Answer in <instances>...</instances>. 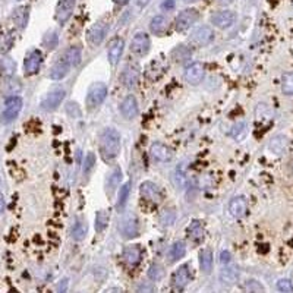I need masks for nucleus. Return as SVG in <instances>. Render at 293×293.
Segmentation results:
<instances>
[{
    "label": "nucleus",
    "instance_id": "obj_1",
    "mask_svg": "<svg viewBox=\"0 0 293 293\" xmlns=\"http://www.w3.org/2000/svg\"><path fill=\"white\" fill-rule=\"evenodd\" d=\"M120 153V134L113 129L107 128L103 131L100 137V154L104 161H112Z\"/></svg>",
    "mask_w": 293,
    "mask_h": 293
},
{
    "label": "nucleus",
    "instance_id": "obj_2",
    "mask_svg": "<svg viewBox=\"0 0 293 293\" xmlns=\"http://www.w3.org/2000/svg\"><path fill=\"white\" fill-rule=\"evenodd\" d=\"M107 97V87L103 82H96L90 87L88 93H87V107L90 110L98 107Z\"/></svg>",
    "mask_w": 293,
    "mask_h": 293
},
{
    "label": "nucleus",
    "instance_id": "obj_3",
    "mask_svg": "<svg viewBox=\"0 0 293 293\" xmlns=\"http://www.w3.org/2000/svg\"><path fill=\"white\" fill-rule=\"evenodd\" d=\"M22 98L18 96H12V97L6 98L5 101V107H3V113H2V120L5 123H9L18 117V114L22 110Z\"/></svg>",
    "mask_w": 293,
    "mask_h": 293
},
{
    "label": "nucleus",
    "instance_id": "obj_4",
    "mask_svg": "<svg viewBox=\"0 0 293 293\" xmlns=\"http://www.w3.org/2000/svg\"><path fill=\"white\" fill-rule=\"evenodd\" d=\"M66 91L63 88H55L52 90L46 97L43 98L41 101V109L44 112H53L56 110L57 107L62 104V101L65 100Z\"/></svg>",
    "mask_w": 293,
    "mask_h": 293
},
{
    "label": "nucleus",
    "instance_id": "obj_5",
    "mask_svg": "<svg viewBox=\"0 0 293 293\" xmlns=\"http://www.w3.org/2000/svg\"><path fill=\"white\" fill-rule=\"evenodd\" d=\"M198 16H199V14H198L196 9H185V11H182L181 14L178 15V18H176V29L179 32L188 31L198 21Z\"/></svg>",
    "mask_w": 293,
    "mask_h": 293
},
{
    "label": "nucleus",
    "instance_id": "obj_6",
    "mask_svg": "<svg viewBox=\"0 0 293 293\" xmlns=\"http://www.w3.org/2000/svg\"><path fill=\"white\" fill-rule=\"evenodd\" d=\"M119 232L126 239H132L140 235V223L135 216H126L119 224Z\"/></svg>",
    "mask_w": 293,
    "mask_h": 293
},
{
    "label": "nucleus",
    "instance_id": "obj_7",
    "mask_svg": "<svg viewBox=\"0 0 293 293\" xmlns=\"http://www.w3.org/2000/svg\"><path fill=\"white\" fill-rule=\"evenodd\" d=\"M192 279V268L189 264L179 265V268L173 273L172 276V283L176 289H183Z\"/></svg>",
    "mask_w": 293,
    "mask_h": 293
},
{
    "label": "nucleus",
    "instance_id": "obj_8",
    "mask_svg": "<svg viewBox=\"0 0 293 293\" xmlns=\"http://www.w3.org/2000/svg\"><path fill=\"white\" fill-rule=\"evenodd\" d=\"M150 38L145 32H138L134 35L132 41H131V52L135 53V55H140V56H144L150 52Z\"/></svg>",
    "mask_w": 293,
    "mask_h": 293
},
{
    "label": "nucleus",
    "instance_id": "obj_9",
    "mask_svg": "<svg viewBox=\"0 0 293 293\" xmlns=\"http://www.w3.org/2000/svg\"><path fill=\"white\" fill-rule=\"evenodd\" d=\"M43 63V55L40 50H31L27 57H25V62H24V70H25V75H35L40 68H41Z\"/></svg>",
    "mask_w": 293,
    "mask_h": 293
},
{
    "label": "nucleus",
    "instance_id": "obj_10",
    "mask_svg": "<svg viewBox=\"0 0 293 293\" xmlns=\"http://www.w3.org/2000/svg\"><path fill=\"white\" fill-rule=\"evenodd\" d=\"M204 75H205V68H204V65L199 63V62L191 63V65L186 68V70H185V79H186V82H189V84L192 85L199 84V82L204 79Z\"/></svg>",
    "mask_w": 293,
    "mask_h": 293
},
{
    "label": "nucleus",
    "instance_id": "obj_11",
    "mask_svg": "<svg viewBox=\"0 0 293 293\" xmlns=\"http://www.w3.org/2000/svg\"><path fill=\"white\" fill-rule=\"evenodd\" d=\"M107 31H109V24H107L106 21H98V22H96V24L91 27V29H90V32H88V40L91 41V44L98 46V44H101L103 40L106 38Z\"/></svg>",
    "mask_w": 293,
    "mask_h": 293
},
{
    "label": "nucleus",
    "instance_id": "obj_12",
    "mask_svg": "<svg viewBox=\"0 0 293 293\" xmlns=\"http://www.w3.org/2000/svg\"><path fill=\"white\" fill-rule=\"evenodd\" d=\"M236 21V14L232 11H220L211 16V22L217 27V28L226 29L232 27Z\"/></svg>",
    "mask_w": 293,
    "mask_h": 293
},
{
    "label": "nucleus",
    "instance_id": "obj_13",
    "mask_svg": "<svg viewBox=\"0 0 293 293\" xmlns=\"http://www.w3.org/2000/svg\"><path fill=\"white\" fill-rule=\"evenodd\" d=\"M76 0H60L56 8V21L59 24H65L69 19L73 9H75Z\"/></svg>",
    "mask_w": 293,
    "mask_h": 293
},
{
    "label": "nucleus",
    "instance_id": "obj_14",
    "mask_svg": "<svg viewBox=\"0 0 293 293\" xmlns=\"http://www.w3.org/2000/svg\"><path fill=\"white\" fill-rule=\"evenodd\" d=\"M141 195L144 196L145 199H148V201H151V202H160L161 199H163V194H161V191H160V188L154 183V182H144V183H141Z\"/></svg>",
    "mask_w": 293,
    "mask_h": 293
},
{
    "label": "nucleus",
    "instance_id": "obj_15",
    "mask_svg": "<svg viewBox=\"0 0 293 293\" xmlns=\"http://www.w3.org/2000/svg\"><path fill=\"white\" fill-rule=\"evenodd\" d=\"M213 38H214V31L207 25L198 27L191 35V40L196 46H207L213 41Z\"/></svg>",
    "mask_w": 293,
    "mask_h": 293
},
{
    "label": "nucleus",
    "instance_id": "obj_16",
    "mask_svg": "<svg viewBox=\"0 0 293 293\" xmlns=\"http://www.w3.org/2000/svg\"><path fill=\"white\" fill-rule=\"evenodd\" d=\"M69 62L62 56L57 60L56 63L52 66V69H50V78L55 79V81H60V79H63V78L69 73Z\"/></svg>",
    "mask_w": 293,
    "mask_h": 293
},
{
    "label": "nucleus",
    "instance_id": "obj_17",
    "mask_svg": "<svg viewBox=\"0 0 293 293\" xmlns=\"http://www.w3.org/2000/svg\"><path fill=\"white\" fill-rule=\"evenodd\" d=\"M120 113L123 114L125 119H134L138 114V103L134 96H128L120 103Z\"/></svg>",
    "mask_w": 293,
    "mask_h": 293
},
{
    "label": "nucleus",
    "instance_id": "obj_18",
    "mask_svg": "<svg viewBox=\"0 0 293 293\" xmlns=\"http://www.w3.org/2000/svg\"><path fill=\"white\" fill-rule=\"evenodd\" d=\"M248 211V202L243 196H235L230 202H229V213L235 217V219H240L246 214Z\"/></svg>",
    "mask_w": 293,
    "mask_h": 293
},
{
    "label": "nucleus",
    "instance_id": "obj_19",
    "mask_svg": "<svg viewBox=\"0 0 293 293\" xmlns=\"http://www.w3.org/2000/svg\"><path fill=\"white\" fill-rule=\"evenodd\" d=\"M150 153H151V157H153L155 161H161V163H166L172 158V150L169 148L168 145L164 144H160V142H155L151 145L150 148Z\"/></svg>",
    "mask_w": 293,
    "mask_h": 293
},
{
    "label": "nucleus",
    "instance_id": "obj_20",
    "mask_svg": "<svg viewBox=\"0 0 293 293\" xmlns=\"http://www.w3.org/2000/svg\"><path fill=\"white\" fill-rule=\"evenodd\" d=\"M120 79H122L123 85L128 87V88L135 87L137 82H138V79H140V68H138L137 65H129V66H126L125 70L122 72Z\"/></svg>",
    "mask_w": 293,
    "mask_h": 293
},
{
    "label": "nucleus",
    "instance_id": "obj_21",
    "mask_svg": "<svg viewBox=\"0 0 293 293\" xmlns=\"http://www.w3.org/2000/svg\"><path fill=\"white\" fill-rule=\"evenodd\" d=\"M122 257H123V261L129 267H137L141 263V260H142V249L138 245L128 246V248H125Z\"/></svg>",
    "mask_w": 293,
    "mask_h": 293
},
{
    "label": "nucleus",
    "instance_id": "obj_22",
    "mask_svg": "<svg viewBox=\"0 0 293 293\" xmlns=\"http://www.w3.org/2000/svg\"><path fill=\"white\" fill-rule=\"evenodd\" d=\"M123 46L125 43L122 38H114L110 46H109V52H107V56H109V62L112 63L113 66L119 63L122 53H123Z\"/></svg>",
    "mask_w": 293,
    "mask_h": 293
},
{
    "label": "nucleus",
    "instance_id": "obj_23",
    "mask_svg": "<svg viewBox=\"0 0 293 293\" xmlns=\"http://www.w3.org/2000/svg\"><path fill=\"white\" fill-rule=\"evenodd\" d=\"M204 235H205V230H204V224L201 223L199 220H194L191 226L188 227V236L189 239L195 240V242H199L204 239Z\"/></svg>",
    "mask_w": 293,
    "mask_h": 293
},
{
    "label": "nucleus",
    "instance_id": "obj_24",
    "mask_svg": "<svg viewBox=\"0 0 293 293\" xmlns=\"http://www.w3.org/2000/svg\"><path fill=\"white\" fill-rule=\"evenodd\" d=\"M150 28H151V31H153L154 34H157V35L164 34L169 28L168 19H166L164 16H161V15L154 16L153 19H151V22H150Z\"/></svg>",
    "mask_w": 293,
    "mask_h": 293
},
{
    "label": "nucleus",
    "instance_id": "obj_25",
    "mask_svg": "<svg viewBox=\"0 0 293 293\" xmlns=\"http://www.w3.org/2000/svg\"><path fill=\"white\" fill-rule=\"evenodd\" d=\"M63 57L69 62L70 66H78V65L81 63V59H82L81 47H78V46H70L69 49L65 52Z\"/></svg>",
    "mask_w": 293,
    "mask_h": 293
},
{
    "label": "nucleus",
    "instance_id": "obj_26",
    "mask_svg": "<svg viewBox=\"0 0 293 293\" xmlns=\"http://www.w3.org/2000/svg\"><path fill=\"white\" fill-rule=\"evenodd\" d=\"M185 254H186V246H185V243H183L182 240L175 242V243L170 246V251H169L170 261H172V263H175V261L181 260V258L185 257Z\"/></svg>",
    "mask_w": 293,
    "mask_h": 293
},
{
    "label": "nucleus",
    "instance_id": "obj_27",
    "mask_svg": "<svg viewBox=\"0 0 293 293\" xmlns=\"http://www.w3.org/2000/svg\"><path fill=\"white\" fill-rule=\"evenodd\" d=\"M120 181H122V170L120 168H116L107 179V194L109 195H112L114 189L120 185Z\"/></svg>",
    "mask_w": 293,
    "mask_h": 293
},
{
    "label": "nucleus",
    "instance_id": "obj_28",
    "mask_svg": "<svg viewBox=\"0 0 293 293\" xmlns=\"http://www.w3.org/2000/svg\"><path fill=\"white\" fill-rule=\"evenodd\" d=\"M220 279L223 283H229V284H233L236 283L239 279V270L236 267H226L222 270L220 273Z\"/></svg>",
    "mask_w": 293,
    "mask_h": 293
},
{
    "label": "nucleus",
    "instance_id": "obj_29",
    "mask_svg": "<svg viewBox=\"0 0 293 293\" xmlns=\"http://www.w3.org/2000/svg\"><path fill=\"white\" fill-rule=\"evenodd\" d=\"M28 6H21L15 11L14 21L19 28H25V25L28 22Z\"/></svg>",
    "mask_w": 293,
    "mask_h": 293
},
{
    "label": "nucleus",
    "instance_id": "obj_30",
    "mask_svg": "<svg viewBox=\"0 0 293 293\" xmlns=\"http://www.w3.org/2000/svg\"><path fill=\"white\" fill-rule=\"evenodd\" d=\"M192 56V50L186 46H178L175 47V50L172 52V57L176 60V62H186L188 59H191Z\"/></svg>",
    "mask_w": 293,
    "mask_h": 293
},
{
    "label": "nucleus",
    "instance_id": "obj_31",
    "mask_svg": "<svg viewBox=\"0 0 293 293\" xmlns=\"http://www.w3.org/2000/svg\"><path fill=\"white\" fill-rule=\"evenodd\" d=\"M109 220H110V214L106 210L97 211V214H96V230H97L98 233L106 230V227L109 224Z\"/></svg>",
    "mask_w": 293,
    "mask_h": 293
},
{
    "label": "nucleus",
    "instance_id": "obj_32",
    "mask_svg": "<svg viewBox=\"0 0 293 293\" xmlns=\"http://www.w3.org/2000/svg\"><path fill=\"white\" fill-rule=\"evenodd\" d=\"M199 265L204 273H210L213 268V252L210 249H204L199 252Z\"/></svg>",
    "mask_w": 293,
    "mask_h": 293
},
{
    "label": "nucleus",
    "instance_id": "obj_33",
    "mask_svg": "<svg viewBox=\"0 0 293 293\" xmlns=\"http://www.w3.org/2000/svg\"><path fill=\"white\" fill-rule=\"evenodd\" d=\"M172 181H173V185H175L178 189H185V186H186V183H188V179H186V175H185V169H183V166L176 168L175 173H173Z\"/></svg>",
    "mask_w": 293,
    "mask_h": 293
},
{
    "label": "nucleus",
    "instance_id": "obj_34",
    "mask_svg": "<svg viewBox=\"0 0 293 293\" xmlns=\"http://www.w3.org/2000/svg\"><path fill=\"white\" fill-rule=\"evenodd\" d=\"M286 145H287V140L284 137H276L270 142V150L276 154H283L286 150Z\"/></svg>",
    "mask_w": 293,
    "mask_h": 293
},
{
    "label": "nucleus",
    "instance_id": "obj_35",
    "mask_svg": "<svg viewBox=\"0 0 293 293\" xmlns=\"http://www.w3.org/2000/svg\"><path fill=\"white\" fill-rule=\"evenodd\" d=\"M87 230H88V226L85 222H76L75 226H73V229H72V237L75 239V240H82L87 235Z\"/></svg>",
    "mask_w": 293,
    "mask_h": 293
},
{
    "label": "nucleus",
    "instance_id": "obj_36",
    "mask_svg": "<svg viewBox=\"0 0 293 293\" xmlns=\"http://www.w3.org/2000/svg\"><path fill=\"white\" fill-rule=\"evenodd\" d=\"M281 90L286 96H293V72L284 73L281 78Z\"/></svg>",
    "mask_w": 293,
    "mask_h": 293
},
{
    "label": "nucleus",
    "instance_id": "obj_37",
    "mask_svg": "<svg viewBox=\"0 0 293 293\" xmlns=\"http://www.w3.org/2000/svg\"><path fill=\"white\" fill-rule=\"evenodd\" d=\"M57 43H59V35H57L56 31H50V32H47V34L44 35V38H43V44H44V47H46V49H49V50L56 49Z\"/></svg>",
    "mask_w": 293,
    "mask_h": 293
},
{
    "label": "nucleus",
    "instance_id": "obj_38",
    "mask_svg": "<svg viewBox=\"0 0 293 293\" xmlns=\"http://www.w3.org/2000/svg\"><path fill=\"white\" fill-rule=\"evenodd\" d=\"M176 220V213L173 210H163L160 213V217H158V222L163 224V226H172Z\"/></svg>",
    "mask_w": 293,
    "mask_h": 293
},
{
    "label": "nucleus",
    "instance_id": "obj_39",
    "mask_svg": "<svg viewBox=\"0 0 293 293\" xmlns=\"http://www.w3.org/2000/svg\"><path fill=\"white\" fill-rule=\"evenodd\" d=\"M129 192H131V185L129 183H125L122 188H120V191H119V199H117V208H123L126 204V201H128V198H129Z\"/></svg>",
    "mask_w": 293,
    "mask_h": 293
},
{
    "label": "nucleus",
    "instance_id": "obj_40",
    "mask_svg": "<svg viewBox=\"0 0 293 293\" xmlns=\"http://www.w3.org/2000/svg\"><path fill=\"white\" fill-rule=\"evenodd\" d=\"M0 69L3 75H12L15 70V62L9 57H5L2 62H0Z\"/></svg>",
    "mask_w": 293,
    "mask_h": 293
},
{
    "label": "nucleus",
    "instance_id": "obj_41",
    "mask_svg": "<svg viewBox=\"0 0 293 293\" xmlns=\"http://www.w3.org/2000/svg\"><path fill=\"white\" fill-rule=\"evenodd\" d=\"M163 274H164V270H163V267L160 264H153L150 267V270H148V277L154 280V281H158L163 277Z\"/></svg>",
    "mask_w": 293,
    "mask_h": 293
},
{
    "label": "nucleus",
    "instance_id": "obj_42",
    "mask_svg": "<svg viewBox=\"0 0 293 293\" xmlns=\"http://www.w3.org/2000/svg\"><path fill=\"white\" fill-rule=\"evenodd\" d=\"M245 135H246V123H237V125L233 126V129H232V137L235 138L236 141H242L245 138Z\"/></svg>",
    "mask_w": 293,
    "mask_h": 293
},
{
    "label": "nucleus",
    "instance_id": "obj_43",
    "mask_svg": "<svg viewBox=\"0 0 293 293\" xmlns=\"http://www.w3.org/2000/svg\"><path fill=\"white\" fill-rule=\"evenodd\" d=\"M94 164H96V155L94 153H88L85 155L84 160V173L88 175L93 169H94Z\"/></svg>",
    "mask_w": 293,
    "mask_h": 293
},
{
    "label": "nucleus",
    "instance_id": "obj_44",
    "mask_svg": "<svg viewBox=\"0 0 293 293\" xmlns=\"http://www.w3.org/2000/svg\"><path fill=\"white\" fill-rule=\"evenodd\" d=\"M277 289H279L280 292H284V293H290L293 290V286L292 283H290V280L287 279H281L277 281Z\"/></svg>",
    "mask_w": 293,
    "mask_h": 293
},
{
    "label": "nucleus",
    "instance_id": "obj_45",
    "mask_svg": "<svg viewBox=\"0 0 293 293\" xmlns=\"http://www.w3.org/2000/svg\"><path fill=\"white\" fill-rule=\"evenodd\" d=\"M245 289H248V290H254V292H264V287H263L258 281H255V280H248V283H246Z\"/></svg>",
    "mask_w": 293,
    "mask_h": 293
},
{
    "label": "nucleus",
    "instance_id": "obj_46",
    "mask_svg": "<svg viewBox=\"0 0 293 293\" xmlns=\"http://www.w3.org/2000/svg\"><path fill=\"white\" fill-rule=\"evenodd\" d=\"M230 260H232V255H230V252L229 251H223L222 254H220V263L222 264H229L230 263Z\"/></svg>",
    "mask_w": 293,
    "mask_h": 293
},
{
    "label": "nucleus",
    "instance_id": "obj_47",
    "mask_svg": "<svg viewBox=\"0 0 293 293\" xmlns=\"http://www.w3.org/2000/svg\"><path fill=\"white\" fill-rule=\"evenodd\" d=\"M161 8H163L164 11H172V9H175V0H163Z\"/></svg>",
    "mask_w": 293,
    "mask_h": 293
},
{
    "label": "nucleus",
    "instance_id": "obj_48",
    "mask_svg": "<svg viewBox=\"0 0 293 293\" xmlns=\"http://www.w3.org/2000/svg\"><path fill=\"white\" fill-rule=\"evenodd\" d=\"M66 284H68V280H63V283L57 284V290L59 292H66Z\"/></svg>",
    "mask_w": 293,
    "mask_h": 293
},
{
    "label": "nucleus",
    "instance_id": "obj_49",
    "mask_svg": "<svg viewBox=\"0 0 293 293\" xmlns=\"http://www.w3.org/2000/svg\"><path fill=\"white\" fill-rule=\"evenodd\" d=\"M3 211H5V198L0 194V214H2Z\"/></svg>",
    "mask_w": 293,
    "mask_h": 293
},
{
    "label": "nucleus",
    "instance_id": "obj_50",
    "mask_svg": "<svg viewBox=\"0 0 293 293\" xmlns=\"http://www.w3.org/2000/svg\"><path fill=\"white\" fill-rule=\"evenodd\" d=\"M116 3H117V5H120V6H123V5L128 3V0H116Z\"/></svg>",
    "mask_w": 293,
    "mask_h": 293
}]
</instances>
